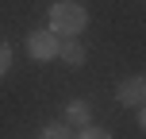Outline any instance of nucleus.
Listing matches in <instances>:
<instances>
[{"instance_id":"obj_6","label":"nucleus","mask_w":146,"mask_h":139,"mask_svg":"<svg viewBox=\"0 0 146 139\" xmlns=\"http://www.w3.org/2000/svg\"><path fill=\"white\" fill-rule=\"evenodd\" d=\"M42 139H73V132H69L66 120H54V124L42 128Z\"/></svg>"},{"instance_id":"obj_4","label":"nucleus","mask_w":146,"mask_h":139,"mask_svg":"<svg viewBox=\"0 0 146 139\" xmlns=\"http://www.w3.org/2000/svg\"><path fill=\"white\" fill-rule=\"evenodd\" d=\"M58 58L69 62V66H85L88 54H85V46H81L77 39H62V43H58Z\"/></svg>"},{"instance_id":"obj_1","label":"nucleus","mask_w":146,"mask_h":139,"mask_svg":"<svg viewBox=\"0 0 146 139\" xmlns=\"http://www.w3.org/2000/svg\"><path fill=\"white\" fill-rule=\"evenodd\" d=\"M88 27V12L81 4H73V0H58V4L50 8V31L58 39H73L81 35V31Z\"/></svg>"},{"instance_id":"obj_3","label":"nucleus","mask_w":146,"mask_h":139,"mask_svg":"<svg viewBox=\"0 0 146 139\" xmlns=\"http://www.w3.org/2000/svg\"><path fill=\"white\" fill-rule=\"evenodd\" d=\"M115 101H119V104H131V108H139V104L146 101V77H142V73H135V77L119 81V85H115Z\"/></svg>"},{"instance_id":"obj_8","label":"nucleus","mask_w":146,"mask_h":139,"mask_svg":"<svg viewBox=\"0 0 146 139\" xmlns=\"http://www.w3.org/2000/svg\"><path fill=\"white\" fill-rule=\"evenodd\" d=\"M8 70H12V46H8V43H0V77H4Z\"/></svg>"},{"instance_id":"obj_5","label":"nucleus","mask_w":146,"mask_h":139,"mask_svg":"<svg viewBox=\"0 0 146 139\" xmlns=\"http://www.w3.org/2000/svg\"><path fill=\"white\" fill-rule=\"evenodd\" d=\"M66 124H69V128H85V124H92V112H88L85 101H69V104H66Z\"/></svg>"},{"instance_id":"obj_2","label":"nucleus","mask_w":146,"mask_h":139,"mask_svg":"<svg viewBox=\"0 0 146 139\" xmlns=\"http://www.w3.org/2000/svg\"><path fill=\"white\" fill-rule=\"evenodd\" d=\"M58 43H62V39L54 35L50 27H46V31H31V35H27V54L35 62H54V58H58Z\"/></svg>"},{"instance_id":"obj_7","label":"nucleus","mask_w":146,"mask_h":139,"mask_svg":"<svg viewBox=\"0 0 146 139\" xmlns=\"http://www.w3.org/2000/svg\"><path fill=\"white\" fill-rule=\"evenodd\" d=\"M73 139H111V132H104V128H96V124H85Z\"/></svg>"}]
</instances>
